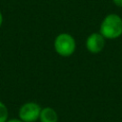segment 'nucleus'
<instances>
[{
    "mask_svg": "<svg viewBox=\"0 0 122 122\" xmlns=\"http://www.w3.org/2000/svg\"><path fill=\"white\" fill-rule=\"evenodd\" d=\"M99 32L106 39H116L122 35V18L116 13L107 14L99 27Z\"/></svg>",
    "mask_w": 122,
    "mask_h": 122,
    "instance_id": "1",
    "label": "nucleus"
},
{
    "mask_svg": "<svg viewBox=\"0 0 122 122\" xmlns=\"http://www.w3.org/2000/svg\"><path fill=\"white\" fill-rule=\"evenodd\" d=\"M53 48L57 54L62 57H69L72 55L76 50V41L74 37L68 32L59 33L54 41Z\"/></svg>",
    "mask_w": 122,
    "mask_h": 122,
    "instance_id": "2",
    "label": "nucleus"
},
{
    "mask_svg": "<svg viewBox=\"0 0 122 122\" xmlns=\"http://www.w3.org/2000/svg\"><path fill=\"white\" fill-rule=\"evenodd\" d=\"M41 106L33 101L24 103L18 111V118L24 122H35L39 120L41 112Z\"/></svg>",
    "mask_w": 122,
    "mask_h": 122,
    "instance_id": "3",
    "label": "nucleus"
},
{
    "mask_svg": "<svg viewBox=\"0 0 122 122\" xmlns=\"http://www.w3.org/2000/svg\"><path fill=\"white\" fill-rule=\"evenodd\" d=\"M106 45V38L100 32H92L86 39V48L91 53H99Z\"/></svg>",
    "mask_w": 122,
    "mask_h": 122,
    "instance_id": "4",
    "label": "nucleus"
},
{
    "mask_svg": "<svg viewBox=\"0 0 122 122\" xmlns=\"http://www.w3.org/2000/svg\"><path fill=\"white\" fill-rule=\"evenodd\" d=\"M39 121L40 122H58V114L56 111L51 107L42 108L39 115Z\"/></svg>",
    "mask_w": 122,
    "mask_h": 122,
    "instance_id": "5",
    "label": "nucleus"
},
{
    "mask_svg": "<svg viewBox=\"0 0 122 122\" xmlns=\"http://www.w3.org/2000/svg\"><path fill=\"white\" fill-rule=\"evenodd\" d=\"M9 119V110L4 102L0 100V122H6Z\"/></svg>",
    "mask_w": 122,
    "mask_h": 122,
    "instance_id": "6",
    "label": "nucleus"
},
{
    "mask_svg": "<svg viewBox=\"0 0 122 122\" xmlns=\"http://www.w3.org/2000/svg\"><path fill=\"white\" fill-rule=\"evenodd\" d=\"M112 3L119 8H122V0H112Z\"/></svg>",
    "mask_w": 122,
    "mask_h": 122,
    "instance_id": "7",
    "label": "nucleus"
},
{
    "mask_svg": "<svg viewBox=\"0 0 122 122\" xmlns=\"http://www.w3.org/2000/svg\"><path fill=\"white\" fill-rule=\"evenodd\" d=\"M6 122H24V121H22L20 118H10V119H8Z\"/></svg>",
    "mask_w": 122,
    "mask_h": 122,
    "instance_id": "8",
    "label": "nucleus"
},
{
    "mask_svg": "<svg viewBox=\"0 0 122 122\" xmlns=\"http://www.w3.org/2000/svg\"><path fill=\"white\" fill-rule=\"evenodd\" d=\"M3 21H4V16H3V13H2V11L0 10V28L2 27Z\"/></svg>",
    "mask_w": 122,
    "mask_h": 122,
    "instance_id": "9",
    "label": "nucleus"
}]
</instances>
